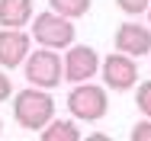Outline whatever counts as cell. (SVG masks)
Listing matches in <instances>:
<instances>
[{"label": "cell", "instance_id": "1", "mask_svg": "<svg viewBox=\"0 0 151 141\" xmlns=\"http://www.w3.org/2000/svg\"><path fill=\"white\" fill-rule=\"evenodd\" d=\"M13 119H16V125H19V128L42 132V128L55 119V103H52V96H48L42 87H29V90L16 93Z\"/></svg>", "mask_w": 151, "mask_h": 141}, {"label": "cell", "instance_id": "2", "mask_svg": "<svg viewBox=\"0 0 151 141\" xmlns=\"http://www.w3.org/2000/svg\"><path fill=\"white\" fill-rule=\"evenodd\" d=\"M26 67V77H29L32 87H42V90H52L64 80V58H58L55 48H39V52H29V58L23 61Z\"/></svg>", "mask_w": 151, "mask_h": 141}, {"label": "cell", "instance_id": "3", "mask_svg": "<svg viewBox=\"0 0 151 141\" xmlns=\"http://www.w3.org/2000/svg\"><path fill=\"white\" fill-rule=\"evenodd\" d=\"M68 109H71L74 119H81V122H100V119L106 115V109H109L106 90L90 84V80L74 84V90L68 93Z\"/></svg>", "mask_w": 151, "mask_h": 141}, {"label": "cell", "instance_id": "4", "mask_svg": "<svg viewBox=\"0 0 151 141\" xmlns=\"http://www.w3.org/2000/svg\"><path fill=\"white\" fill-rule=\"evenodd\" d=\"M32 39L45 48H71L74 45V26L68 16L48 10V13H39L32 19Z\"/></svg>", "mask_w": 151, "mask_h": 141}, {"label": "cell", "instance_id": "5", "mask_svg": "<svg viewBox=\"0 0 151 141\" xmlns=\"http://www.w3.org/2000/svg\"><path fill=\"white\" fill-rule=\"evenodd\" d=\"M100 67L103 64H100V58H96V52H93L90 45H71V52L64 55V80L84 84V80H90Z\"/></svg>", "mask_w": 151, "mask_h": 141}, {"label": "cell", "instance_id": "6", "mask_svg": "<svg viewBox=\"0 0 151 141\" xmlns=\"http://www.w3.org/2000/svg\"><path fill=\"white\" fill-rule=\"evenodd\" d=\"M138 80V67H135V61L132 55H125V52H116V55H109L103 61V84L109 87V90H129V87H135Z\"/></svg>", "mask_w": 151, "mask_h": 141}, {"label": "cell", "instance_id": "7", "mask_svg": "<svg viewBox=\"0 0 151 141\" xmlns=\"http://www.w3.org/2000/svg\"><path fill=\"white\" fill-rule=\"evenodd\" d=\"M29 35L23 32V29H0V67H19L26 58H29Z\"/></svg>", "mask_w": 151, "mask_h": 141}, {"label": "cell", "instance_id": "8", "mask_svg": "<svg viewBox=\"0 0 151 141\" xmlns=\"http://www.w3.org/2000/svg\"><path fill=\"white\" fill-rule=\"evenodd\" d=\"M116 52H125L132 58H142L151 52V26L138 23H122L116 29Z\"/></svg>", "mask_w": 151, "mask_h": 141}, {"label": "cell", "instance_id": "9", "mask_svg": "<svg viewBox=\"0 0 151 141\" xmlns=\"http://www.w3.org/2000/svg\"><path fill=\"white\" fill-rule=\"evenodd\" d=\"M32 19V0H0V26L19 29Z\"/></svg>", "mask_w": 151, "mask_h": 141}, {"label": "cell", "instance_id": "10", "mask_svg": "<svg viewBox=\"0 0 151 141\" xmlns=\"http://www.w3.org/2000/svg\"><path fill=\"white\" fill-rule=\"evenodd\" d=\"M42 141H81V132L74 128V122H64V119H52L42 132H39Z\"/></svg>", "mask_w": 151, "mask_h": 141}, {"label": "cell", "instance_id": "11", "mask_svg": "<svg viewBox=\"0 0 151 141\" xmlns=\"http://www.w3.org/2000/svg\"><path fill=\"white\" fill-rule=\"evenodd\" d=\"M48 3H52L55 13L68 16V19H77V16H84L90 10V0H48Z\"/></svg>", "mask_w": 151, "mask_h": 141}, {"label": "cell", "instance_id": "12", "mask_svg": "<svg viewBox=\"0 0 151 141\" xmlns=\"http://www.w3.org/2000/svg\"><path fill=\"white\" fill-rule=\"evenodd\" d=\"M116 6L122 13H129V16H142V13H148L151 0H116Z\"/></svg>", "mask_w": 151, "mask_h": 141}, {"label": "cell", "instance_id": "13", "mask_svg": "<svg viewBox=\"0 0 151 141\" xmlns=\"http://www.w3.org/2000/svg\"><path fill=\"white\" fill-rule=\"evenodd\" d=\"M135 106L142 109V115H148V119H151V80H145V84L138 87V93H135Z\"/></svg>", "mask_w": 151, "mask_h": 141}, {"label": "cell", "instance_id": "14", "mask_svg": "<svg viewBox=\"0 0 151 141\" xmlns=\"http://www.w3.org/2000/svg\"><path fill=\"white\" fill-rule=\"evenodd\" d=\"M132 141H151V119L145 115V122H135V128H132Z\"/></svg>", "mask_w": 151, "mask_h": 141}, {"label": "cell", "instance_id": "15", "mask_svg": "<svg viewBox=\"0 0 151 141\" xmlns=\"http://www.w3.org/2000/svg\"><path fill=\"white\" fill-rule=\"evenodd\" d=\"M10 93H13V84H10V77H6V74H0V103H3Z\"/></svg>", "mask_w": 151, "mask_h": 141}, {"label": "cell", "instance_id": "16", "mask_svg": "<svg viewBox=\"0 0 151 141\" xmlns=\"http://www.w3.org/2000/svg\"><path fill=\"white\" fill-rule=\"evenodd\" d=\"M148 26H151V6H148Z\"/></svg>", "mask_w": 151, "mask_h": 141}, {"label": "cell", "instance_id": "17", "mask_svg": "<svg viewBox=\"0 0 151 141\" xmlns=\"http://www.w3.org/2000/svg\"><path fill=\"white\" fill-rule=\"evenodd\" d=\"M0 128H3V125H0Z\"/></svg>", "mask_w": 151, "mask_h": 141}]
</instances>
